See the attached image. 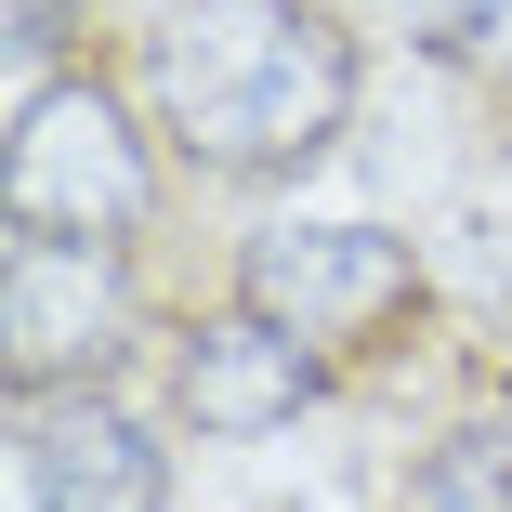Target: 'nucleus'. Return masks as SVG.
Listing matches in <instances>:
<instances>
[{
  "label": "nucleus",
  "instance_id": "obj_4",
  "mask_svg": "<svg viewBox=\"0 0 512 512\" xmlns=\"http://www.w3.org/2000/svg\"><path fill=\"white\" fill-rule=\"evenodd\" d=\"M14 447H27L40 512H171V447L132 421L119 394H92V381L14 394Z\"/></svg>",
  "mask_w": 512,
  "mask_h": 512
},
{
  "label": "nucleus",
  "instance_id": "obj_7",
  "mask_svg": "<svg viewBox=\"0 0 512 512\" xmlns=\"http://www.w3.org/2000/svg\"><path fill=\"white\" fill-rule=\"evenodd\" d=\"M421 512H512V407L499 421H460L421 460Z\"/></svg>",
  "mask_w": 512,
  "mask_h": 512
},
{
  "label": "nucleus",
  "instance_id": "obj_5",
  "mask_svg": "<svg viewBox=\"0 0 512 512\" xmlns=\"http://www.w3.org/2000/svg\"><path fill=\"white\" fill-rule=\"evenodd\" d=\"M316 394H329V355L289 342L276 316H250V302L211 316V329H184V368H171V407H184L197 434H237V447L276 434V421H302Z\"/></svg>",
  "mask_w": 512,
  "mask_h": 512
},
{
  "label": "nucleus",
  "instance_id": "obj_6",
  "mask_svg": "<svg viewBox=\"0 0 512 512\" xmlns=\"http://www.w3.org/2000/svg\"><path fill=\"white\" fill-rule=\"evenodd\" d=\"M119 250H53V237H14V381L27 368H92L119 342V289H106Z\"/></svg>",
  "mask_w": 512,
  "mask_h": 512
},
{
  "label": "nucleus",
  "instance_id": "obj_3",
  "mask_svg": "<svg viewBox=\"0 0 512 512\" xmlns=\"http://www.w3.org/2000/svg\"><path fill=\"white\" fill-rule=\"evenodd\" d=\"M407 302H421V263H407L381 224H276L250 250V316H276L289 342H381Z\"/></svg>",
  "mask_w": 512,
  "mask_h": 512
},
{
  "label": "nucleus",
  "instance_id": "obj_2",
  "mask_svg": "<svg viewBox=\"0 0 512 512\" xmlns=\"http://www.w3.org/2000/svg\"><path fill=\"white\" fill-rule=\"evenodd\" d=\"M0 197H14V237H53V250H132L145 224V132L119 92L92 79H40L14 92V158H0Z\"/></svg>",
  "mask_w": 512,
  "mask_h": 512
},
{
  "label": "nucleus",
  "instance_id": "obj_8",
  "mask_svg": "<svg viewBox=\"0 0 512 512\" xmlns=\"http://www.w3.org/2000/svg\"><path fill=\"white\" fill-rule=\"evenodd\" d=\"M407 40L447 66H512V0H407Z\"/></svg>",
  "mask_w": 512,
  "mask_h": 512
},
{
  "label": "nucleus",
  "instance_id": "obj_1",
  "mask_svg": "<svg viewBox=\"0 0 512 512\" xmlns=\"http://www.w3.org/2000/svg\"><path fill=\"white\" fill-rule=\"evenodd\" d=\"M355 106V53L302 0H211L158 40V132L197 171H302Z\"/></svg>",
  "mask_w": 512,
  "mask_h": 512
}]
</instances>
